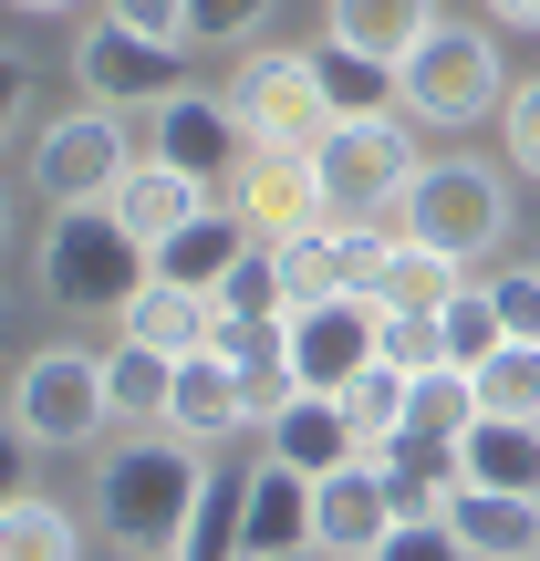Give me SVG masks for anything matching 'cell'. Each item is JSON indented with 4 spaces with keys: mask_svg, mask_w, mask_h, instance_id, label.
Wrapping results in <instances>:
<instances>
[{
    "mask_svg": "<svg viewBox=\"0 0 540 561\" xmlns=\"http://www.w3.org/2000/svg\"><path fill=\"white\" fill-rule=\"evenodd\" d=\"M198 489H208V458L177 426H157V437L125 426V447L94 458V520L125 561H177L187 520H198Z\"/></svg>",
    "mask_w": 540,
    "mask_h": 561,
    "instance_id": "obj_1",
    "label": "cell"
},
{
    "mask_svg": "<svg viewBox=\"0 0 540 561\" xmlns=\"http://www.w3.org/2000/svg\"><path fill=\"white\" fill-rule=\"evenodd\" d=\"M32 280L62 312H115L125 322V301L157 280V250H146L115 208H53L42 240H32Z\"/></svg>",
    "mask_w": 540,
    "mask_h": 561,
    "instance_id": "obj_2",
    "label": "cell"
},
{
    "mask_svg": "<svg viewBox=\"0 0 540 561\" xmlns=\"http://www.w3.org/2000/svg\"><path fill=\"white\" fill-rule=\"evenodd\" d=\"M104 426H115V396L94 343H42L11 375V447H94Z\"/></svg>",
    "mask_w": 540,
    "mask_h": 561,
    "instance_id": "obj_3",
    "label": "cell"
},
{
    "mask_svg": "<svg viewBox=\"0 0 540 561\" xmlns=\"http://www.w3.org/2000/svg\"><path fill=\"white\" fill-rule=\"evenodd\" d=\"M395 219H405V240L447 250V261H489V250L509 240V187H499V167H479V157H437V167H416Z\"/></svg>",
    "mask_w": 540,
    "mask_h": 561,
    "instance_id": "obj_4",
    "label": "cell"
},
{
    "mask_svg": "<svg viewBox=\"0 0 540 561\" xmlns=\"http://www.w3.org/2000/svg\"><path fill=\"white\" fill-rule=\"evenodd\" d=\"M125 178H136V136H125L115 104L53 115L32 136V198H53V208H115Z\"/></svg>",
    "mask_w": 540,
    "mask_h": 561,
    "instance_id": "obj_5",
    "label": "cell"
},
{
    "mask_svg": "<svg viewBox=\"0 0 540 561\" xmlns=\"http://www.w3.org/2000/svg\"><path fill=\"white\" fill-rule=\"evenodd\" d=\"M509 83H499V32H468V21H437V32L405 53V115L416 125H479L499 115Z\"/></svg>",
    "mask_w": 540,
    "mask_h": 561,
    "instance_id": "obj_6",
    "label": "cell"
},
{
    "mask_svg": "<svg viewBox=\"0 0 540 561\" xmlns=\"http://www.w3.org/2000/svg\"><path fill=\"white\" fill-rule=\"evenodd\" d=\"M405 125H416V115H354V125H333V136L312 146L333 219H384V208H405V187H416Z\"/></svg>",
    "mask_w": 540,
    "mask_h": 561,
    "instance_id": "obj_7",
    "label": "cell"
},
{
    "mask_svg": "<svg viewBox=\"0 0 540 561\" xmlns=\"http://www.w3.org/2000/svg\"><path fill=\"white\" fill-rule=\"evenodd\" d=\"M73 83H83V104H115V115H157L166 94H187V53H177V42L125 32V21H94V32L73 42Z\"/></svg>",
    "mask_w": 540,
    "mask_h": 561,
    "instance_id": "obj_8",
    "label": "cell"
},
{
    "mask_svg": "<svg viewBox=\"0 0 540 561\" xmlns=\"http://www.w3.org/2000/svg\"><path fill=\"white\" fill-rule=\"evenodd\" d=\"M229 115L250 125V146H301V157L333 136V104H322V83H312V53H250L240 73H229Z\"/></svg>",
    "mask_w": 540,
    "mask_h": 561,
    "instance_id": "obj_9",
    "label": "cell"
},
{
    "mask_svg": "<svg viewBox=\"0 0 540 561\" xmlns=\"http://www.w3.org/2000/svg\"><path fill=\"white\" fill-rule=\"evenodd\" d=\"M375 354H384V301L333 291V301H312V312H291V385L301 396H343Z\"/></svg>",
    "mask_w": 540,
    "mask_h": 561,
    "instance_id": "obj_10",
    "label": "cell"
},
{
    "mask_svg": "<svg viewBox=\"0 0 540 561\" xmlns=\"http://www.w3.org/2000/svg\"><path fill=\"white\" fill-rule=\"evenodd\" d=\"M146 157H166L177 167V178H198V187H219V178H240L250 167V125L229 115V94H198V83H187V94H166L157 115H146Z\"/></svg>",
    "mask_w": 540,
    "mask_h": 561,
    "instance_id": "obj_11",
    "label": "cell"
},
{
    "mask_svg": "<svg viewBox=\"0 0 540 561\" xmlns=\"http://www.w3.org/2000/svg\"><path fill=\"white\" fill-rule=\"evenodd\" d=\"M229 208H240L261 240H301V229L333 219V198H322V167L301 157V146H250V167L229 178Z\"/></svg>",
    "mask_w": 540,
    "mask_h": 561,
    "instance_id": "obj_12",
    "label": "cell"
},
{
    "mask_svg": "<svg viewBox=\"0 0 540 561\" xmlns=\"http://www.w3.org/2000/svg\"><path fill=\"white\" fill-rule=\"evenodd\" d=\"M395 520H405V510H395V479H384L375 458L333 468V479L312 489V541H322V561H375Z\"/></svg>",
    "mask_w": 540,
    "mask_h": 561,
    "instance_id": "obj_13",
    "label": "cell"
},
{
    "mask_svg": "<svg viewBox=\"0 0 540 561\" xmlns=\"http://www.w3.org/2000/svg\"><path fill=\"white\" fill-rule=\"evenodd\" d=\"M261 447H271L280 468H301V479H333V468L364 458V437H354V416H343V396H291V405L261 426Z\"/></svg>",
    "mask_w": 540,
    "mask_h": 561,
    "instance_id": "obj_14",
    "label": "cell"
},
{
    "mask_svg": "<svg viewBox=\"0 0 540 561\" xmlns=\"http://www.w3.org/2000/svg\"><path fill=\"white\" fill-rule=\"evenodd\" d=\"M250 250H261V229H250V219H240L229 198H208L198 219L177 229V240H157V280H187V291H219V280L240 271Z\"/></svg>",
    "mask_w": 540,
    "mask_h": 561,
    "instance_id": "obj_15",
    "label": "cell"
},
{
    "mask_svg": "<svg viewBox=\"0 0 540 561\" xmlns=\"http://www.w3.org/2000/svg\"><path fill=\"white\" fill-rule=\"evenodd\" d=\"M157 426H177L187 447H229V437L250 426V396H240V375H229L219 354H187V364H177V396H166Z\"/></svg>",
    "mask_w": 540,
    "mask_h": 561,
    "instance_id": "obj_16",
    "label": "cell"
},
{
    "mask_svg": "<svg viewBox=\"0 0 540 561\" xmlns=\"http://www.w3.org/2000/svg\"><path fill=\"white\" fill-rule=\"evenodd\" d=\"M447 530H458L479 561H540V500L530 489H458V510H447Z\"/></svg>",
    "mask_w": 540,
    "mask_h": 561,
    "instance_id": "obj_17",
    "label": "cell"
},
{
    "mask_svg": "<svg viewBox=\"0 0 540 561\" xmlns=\"http://www.w3.org/2000/svg\"><path fill=\"white\" fill-rule=\"evenodd\" d=\"M208 322H219V301L187 291V280H146V291L125 301V343H146V354H166V364L208 354Z\"/></svg>",
    "mask_w": 540,
    "mask_h": 561,
    "instance_id": "obj_18",
    "label": "cell"
},
{
    "mask_svg": "<svg viewBox=\"0 0 540 561\" xmlns=\"http://www.w3.org/2000/svg\"><path fill=\"white\" fill-rule=\"evenodd\" d=\"M312 83H322V104H333V125L405 115V73H395V62H375V53H354V42H333V32L312 42Z\"/></svg>",
    "mask_w": 540,
    "mask_h": 561,
    "instance_id": "obj_19",
    "label": "cell"
},
{
    "mask_svg": "<svg viewBox=\"0 0 540 561\" xmlns=\"http://www.w3.org/2000/svg\"><path fill=\"white\" fill-rule=\"evenodd\" d=\"M312 489H322V479H301V468H280L271 447H261V479H250V561H271V551H322V541H312Z\"/></svg>",
    "mask_w": 540,
    "mask_h": 561,
    "instance_id": "obj_20",
    "label": "cell"
},
{
    "mask_svg": "<svg viewBox=\"0 0 540 561\" xmlns=\"http://www.w3.org/2000/svg\"><path fill=\"white\" fill-rule=\"evenodd\" d=\"M198 208H208V187H198V178H177L166 157H136V178L115 187V219L136 229L146 250H157V240H177V229L198 219Z\"/></svg>",
    "mask_w": 540,
    "mask_h": 561,
    "instance_id": "obj_21",
    "label": "cell"
},
{
    "mask_svg": "<svg viewBox=\"0 0 540 561\" xmlns=\"http://www.w3.org/2000/svg\"><path fill=\"white\" fill-rule=\"evenodd\" d=\"M426 32H437V0H333V42L395 62V73H405V53H416Z\"/></svg>",
    "mask_w": 540,
    "mask_h": 561,
    "instance_id": "obj_22",
    "label": "cell"
},
{
    "mask_svg": "<svg viewBox=\"0 0 540 561\" xmlns=\"http://www.w3.org/2000/svg\"><path fill=\"white\" fill-rule=\"evenodd\" d=\"M468 291V261H447V250H426V240H405L395 229V250H384V312H447V301Z\"/></svg>",
    "mask_w": 540,
    "mask_h": 561,
    "instance_id": "obj_23",
    "label": "cell"
},
{
    "mask_svg": "<svg viewBox=\"0 0 540 561\" xmlns=\"http://www.w3.org/2000/svg\"><path fill=\"white\" fill-rule=\"evenodd\" d=\"M458 447H468V479H479V489H530V500H540V426H520V416H479Z\"/></svg>",
    "mask_w": 540,
    "mask_h": 561,
    "instance_id": "obj_24",
    "label": "cell"
},
{
    "mask_svg": "<svg viewBox=\"0 0 540 561\" xmlns=\"http://www.w3.org/2000/svg\"><path fill=\"white\" fill-rule=\"evenodd\" d=\"M73 551H83V530H73L62 500H42V489L0 500V561H73Z\"/></svg>",
    "mask_w": 540,
    "mask_h": 561,
    "instance_id": "obj_25",
    "label": "cell"
},
{
    "mask_svg": "<svg viewBox=\"0 0 540 561\" xmlns=\"http://www.w3.org/2000/svg\"><path fill=\"white\" fill-rule=\"evenodd\" d=\"M104 396H115V426H146V416H166V396H177V364L146 354V343H115V354H104Z\"/></svg>",
    "mask_w": 540,
    "mask_h": 561,
    "instance_id": "obj_26",
    "label": "cell"
},
{
    "mask_svg": "<svg viewBox=\"0 0 540 561\" xmlns=\"http://www.w3.org/2000/svg\"><path fill=\"white\" fill-rule=\"evenodd\" d=\"M437 333H447V364H458V375H479L489 354H509V322H499V291H489V280H468V291L447 301Z\"/></svg>",
    "mask_w": 540,
    "mask_h": 561,
    "instance_id": "obj_27",
    "label": "cell"
},
{
    "mask_svg": "<svg viewBox=\"0 0 540 561\" xmlns=\"http://www.w3.org/2000/svg\"><path fill=\"white\" fill-rule=\"evenodd\" d=\"M405 405H416V375H395V364H364V375L343 385V416H354L364 458H375V447H384V437L405 426Z\"/></svg>",
    "mask_w": 540,
    "mask_h": 561,
    "instance_id": "obj_28",
    "label": "cell"
},
{
    "mask_svg": "<svg viewBox=\"0 0 540 561\" xmlns=\"http://www.w3.org/2000/svg\"><path fill=\"white\" fill-rule=\"evenodd\" d=\"M271 261H280V280H291V312H312V301L343 291V240H333V219L301 229V240H271Z\"/></svg>",
    "mask_w": 540,
    "mask_h": 561,
    "instance_id": "obj_29",
    "label": "cell"
},
{
    "mask_svg": "<svg viewBox=\"0 0 540 561\" xmlns=\"http://www.w3.org/2000/svg\"><path fill=\"white\" fill-rule=\"evenodd\" d=\"M479 416H520V426H540V343H509V354L479 364Z\"/></svg>",
    "mask_w": 540,
    "mask_h": 561,
    "instance_id": "obj_30",
    "label": "cell"
},
{
    "mask_svg": "<svg viewBox=\"0 0 540 561\" xmlns=\"http://www.w3.org/2000/svg\"><path fill=\"white\" fill-rule=\"evenodd\" d=\"M405 426H416V437H468V426H479V375H458V364L416 375V405H405Z\"/></svg>",
    "mask_w": 540,
    "mask_h": 561,
    "instance_id": "obj_31",
    "label": "cell"
},
{
    "mask_svg": "<svg viewBox=\"0 0 540 561\" xmlns=\"http://www.w3.org/2000/svg\"><path fill=\"white\" fill-rule=\"evenodd\" d=\"M208 301H219V312H250V322H291V280H280V261H271V240L250 250V261L229 271V280H219V291H208Z\"/></svg>",
    "mask_w": 540,
    "mask_h": 561,
    "instance_id": "obj_32",
    "label": "cell"
},
{
    "mask_svg": "<svg viewBox=\"0 0 540 561\" xmlns=\"http://www.w3.org/2000/svg\"><path fill=\"white\" fill-rule=\"evenodd\" d=\"M208 354L229 375H261V364H291V322H250V312H219L208 322Z\"/></svg>",
    "mask_w": 540,
    "mask_h": 561,
    "instance_id": "obj_33",
    "label": "cell"
},
{
    "mask_svg": "<svg viewBox=\"0 0 540 561\" xmlns=\"http://www.w3.org/2000/svg\"><path fill=\"white\" fill-rule=\"evenodd\" d=\"M375 364H395V375H437V364H447L437 312H384V354Z\"/></svg>",
    "mask_w": 540,
    "mask_h": 561,
    "instance_id": "obj_34",
    "label": "cell"
},
{
    "mask_svg": "<svg viewBox=\"0 0 540 561\" xmlns=\"http://www.w3.org/2000/svg\"><path fill=\"white\" fill-rule=\"evenodd\" d=\"M499 146H509V167H520V178H540V73L509 83V104H499Z\"/></svg>",
    "mask_w": 540,
    "mask_h": 561,
    "instance_id": "obj_35",
    "label": "cell"
},
{
    "mask_svg": "<svg viewBox=\"0 0 540 561\" xmlns=\"http://www.w3.org/2000/svg\"><path fill=\"white\" fill-rule=\"evenodd\" d=\"M271 21V0H187V53L198 42H250Z\"/></svg>",
    "mask_w": 540,
    "mask_h": 561,
    "instance_id": "obj_36",
    "label": "cell"
},
{
    "mask_svg": "<svg viewBox=\"0 0 540 561\" xmlns=\"http://www.w3.org/2000/svg\"><path fill=\"white\" fill-rule=\"evenodd\" d=\"M375 561H479V551H468V541H458L447 520H395Z\"/></svg>",
    "mask_w": 540,
    "mask_h": 561,
    "instance_id": "obj_37",
    "label": "cell"
},
{
    "mask_svg": "<svg viewBox=\"0 0 540 561\" xmlns=\"http://www.w3.org/2000/svg\"><path fill=\"white\" fill-rule=\"evenodd\" d=\"M489 291H499V322H509V343H540V261H509L499 280H489Z\"/></svg>",
    "mask_w": 540,
    "mask_h": 561,
    "instance_id": "obj_38",
    "label": "cell"
},
{
    "mask_svg": "<svg viewBox=\"0 0 540 561\" xmlns=\"http://www.w3.org/2000/svg\"><path fill=\"white\" fill-rule=\"evenodd\" d=\"M104 21H125V32L177 42V53H187V0H104Z\"/></svg>",
    "mask_w": 540,
    "mask_h": 561,
    "instance_id": "obj_39",
    "label": "cell"
},
{
    "mask_svg": "<svg viewBox=\"0 0 540 561\" xmlns=\"http://www.w3.org/2000/svg\"><path fill=\"white\" fill-rule=\"evenodd\" d=\"M489 21H509V32H540V0H489Z\"/></svg>",
    "mask_w": 540,
    "mask_h": 561,
    "instance_id": "obj_40",
    "label": "cell"
},
{
    "mask_svg": "<svg viewBox=\"0 0 540 561\" xmlns=\"http://www.w3.org/2000/svg\"><path fill=\"white\" fill-rule=\"evenodd\" d=\"M11 11H73V0H11Z\"/></svg>",
    "mask_w": 540,
    "mask_h": 561,
    "instance_id": "obj_41",
    "label": "cell"
},
{
    "mask_svg": "<svg viewBox=\"0 0 540 561\" xmlns=\"http://www.w3.org/2000/svg\"><path fill=\"white\" fill-rule=\"evenodd\" d=\"M271 561H322V551H271Z\"/></svg>",
    "mask_w": 540,
    "mask_h": 561,
    "instance_id": "obj_42",
    "label": "cell"
}]
</instances>
